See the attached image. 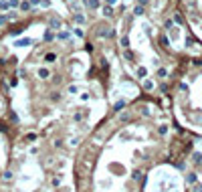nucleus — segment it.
Masks as SVG:
<instances>
[{"mask_svg": "<svg viewBox=\"0 0 202 192\" xmlns=\"http://www.w3.org/2000/svg\"><path fill=\"white\" fill-rule=\"evenodd\" d=\"M73 20H75V24H79V27H81V24H85V20H87V18H85V14H83V12H77Z\"/></svg>", "mask_w": 202, "mask_h": 192, "instance_id": "obj_1", "label": "nucleus"}, {"mask_svg": "<svg viewBox=\"0 0 202 192\" xmlns=\"http://www.w3.org/2000/svg\"><path fill=\"white\" fill-rule=\"evenodd\" d=\"M59 27H61V18H51L49 20V28H51V30H57Z\"/></svg>", "mask_w": 202, "mask_h": 192, "instance_id": "obj_2", "label": "nucleus"}, {"mask_svg": "<svg viewBox=\"0 0 202 192\" xmlns=\"http://www.w3.org/2000/svg\"><path fill=\"white\" fill-rule=\"evenodd\" d=\"M18 8L20 10H22V12H28V10H30V2H28V0H20V4H18Z\"/></svg>", "mask_w": 202, "mask_h": 192, "instance_id": "obj_3", "label": "nucleus"}, {"mask_svg": "<svg viewBox=\"0 0 202 192\" xmlns=\"http://www.w3.org/2000/svg\"><path fill=\"white\" fill-rule=\"evenodd\" d=\"M87 2V6L91 8V10H97V8L101 6V0H85Z\"/></svg>", "mask_w": 202, "mask_h": 192, "instance_id": "obj_4", "label": "nucleus"}, {"mask_svg": "<svg viewBox=\"0 0 202 192\" xmlns=\"http://www.w3.org/2000/svg\"><path fill=\"white\" fill-rule=\"evenodd\" d=\"M43 39L47 40V43H51V40H55V39H57V34H55V30H51V28H49L47 33H45V37H43Z\"/></svg>", "mask_w": 202, "mask_h": 192, "instance_id": "obj_5", "label": "nucleus"}, {"mask_svg": "<svg viewBox=\"0 0 202 192\" xmlns=\"http://www.w3.org/2000/svg\"><path fill=\"white\" fill-rule=\"evenodd\" d=\"M57 39L59 40H69L71 39V33H69V30H61V33H57Z\"/></svg>", "mask_w": 202, "mask_h": 192, "instance_id": "obj_6", "label": "nucleus"}, {"mask_svg": "<svg viewBox=\"0 0 202 192\" xmlns=\"http://www.w3.org/2000/svg\"><path fill=\"white\" fill-rule=\"evenodd\" d=\"M39 77L40 79H49V77H51V71H49L47 67H43V69H39Z\"/></svg>", "mask_w": 202, "mask_h": 192, "instance_id": "obj_7", "label": "nucleus"}, {"mask_svg": "<svg viewBox=\"0 0 202 192\" xmlns=\"http://www.w3.org/2000/svg\"><path fill=\"white\" fill-rule=\"evenodd\" d=\"M8 10H10L8 0H0V12H8Z\"/></svg>", "mask_w": 202, "mask_h": 192, "instance_id": "obj_8", "label": "nucleus"}, {"mask_svg": "<svg viewBox=\"0 0 202 192\" xmlns=\"http://www.w3.org/2000/svg\"><path fill=\"white\" fill-rule=\"evenodd\" d=\"M6 16H8V20H16V18H18V12H16V8H10Z\"/></svg>", "mask_w": 202, "mask_h": 192, "instance_id": "obj_9", "label": "nucleus"}, {"mask_svg": "<svg viewBox=\"0 0 202 192\" xmlns=\"http://www.w3.org/2000/svg\"><path fill=\"white\" fill-rule=\"evenodd\" d=\"M111 14H113V6H109V4H105V6H103V16H111Z\"/></svg>", "mask_w": 202, "mask_h": 192, "instance_id": "obj_10", "label": "nucleus"}, {"mask_svg": "<svg viewBox=\"0 0 202 192\" xmlns=\"http://www.w3.org/2000/svg\"><path fill=\"white\" fill-rule=\"evenodd\" d=\"M135 73H137V77H140V79H144V77L148 75V69H146V67H137V71H135Z\"/></svg>", "mask_w": 202, "mask_h": 192, "instance_id": "obj_11", "label": "nucleus"}, {"mask_svg": "<svg viewBox=\"0 0 202 192\" xmlns=\"http://www.w3.org/2000/svg\"><path fill=\"white\" fill-rule=\"evenodd\" d=\"M144 89H146V91H152V89H154V81L146 79V81H144Z\"/></svg>", "mask_w": 202, "mask_h": 192, "instance_id": "obj_12", "label": "nucleus"}, {"mask_svg": "<svg viewBox=\"0 0 202 192\" xmlns=\"http://www.w3.org/2000/svg\"><path fill=\"white\" fill-rule=\"evenodd\" d=\"M144 12H146V10H144V6H141V4H137V6L134 8V14H135V16H141Z\"/></svg>", "mask_w": 202, "mask_h": 192, "instance_id": "obj_13", "label": "nucleus"}, {"mask_svg": "<svg viewBox=\"0 0 202 192\" xmlns=\"http://www.w3.org/2000/svg\"><path fill=\"white\" fill-rule=\"evenodd\" d=\"M30 45V40L28 39H20V40H16V46H28Z\"/></svg>", "mask_w": 202, "mask_h": 192, "instance_id": "obj_14", "label": "nucleus"}, {"mask_svg": "<svg viewBox=\"0 0 202 192\" xmlns=\"http://www.w3.org/2000/svg\"><path fill=\"white\" fill-rule=\"evenodd\" d=\"M45 61H47V63H53V61H57V55H55V53L45 55Z\"/></svg>", "mask_w": 202, "mask_h": 192, "instance_id": "obj_15", "label": "nucleus"}, {"mask_svg": "<svg viewBox=\"0 0 202 192\" xmlns=\"http://www.w3.org/2000/svg\"><path fill=\"white\" fill-rule=\"evenodd\" d=\"M107 33H109V28H107V27H101L99 30H97V34H99V37H107Z\"/></svg>", "mask_w": 202, "mask_h": 192, "instance_id": "obj_16", "label": "nucleus"}, {"mask_svg": "<svg viewBox=\"0 0 202 192\" xmlns=\"http://www.w3.org/2000/svg\"><path fill=\"white\" fill-rule=\"evenodd\" d=\"M2 180H6V182H10V180H12V172H10V170H6V172L2 174Z\"/></svg>", "mask_w": 202, "mask_h": 192, "instance_id": "obj_17", "label": "nucleus"}, {"mask_svg": "<svg viewBox=\"0 0 202 192\" xmlns=\"http://www.w3.org/2000/svg\"><path fill=\"white\" fill-rule=\"evenodd\" d=\"M73 34H75V37H79V39H83V34H85V33H83V28H81V27H77L73 30Z\"/></svg>", "mask_w": 202, "mask_h": 192, "instance_id": "obj_18", "label": "nucleus"}, {"mask_svg": "<svg viewBox=\"0 0 202 192\" xmlns=\"http://www.w3.org/2000/svg\"><path fill=\"white\" fill-rule=\"evenodd\" d=\"M174 24H182V22H184V18H182V14H174Z\"/></svg>", "mask_w": 202, "mask_h": 192, "instance_id": "obj_19", "label": "nucleus"}, {"mask_svg": "<svg viewBox=\"0 0 202 192\" xmlns=\"http://www.w3.org/2000/svg\"><path fill=\"white\" fill-rule=\"evenodd\" d=\"M131 178H134L135 182H137V180L141 178V170H134V172H131Z\"/></svg>", "mask_w": 202, "mask_h": 192, "instance_id": "obj_20", "label": "nucleus"}, {"mask_svg": "<svg viewBox=\"0 0 202 192\" xmlns=\"http://www.w3.org/2000/svg\"><path fill=\"white\" fill-rule=\"evenodd\" d=\"M119 43H121V46H123V49H128V46H129V39H128V37H121Z\"/></svg>", "mask_w": 202, "mask_h": 192, "instance_id": "obj_21", "label": "nucleus"}, {"mask_svg": "<svg viewBox=\"0 0 202 192\" xmlns=\"http://www.w3.org/2000/svg\"><path fill=\"white\" fill-rule=\"evenodd\" d=\"M6 22H8V16H6L4 12H2V14H0V27H4Z\"/></svg>", "mask_w": 202, "mask_h": 192, "instance_id": "obj_22", "label": "nucleus"}, {"mask_svg": "<svg viewBox=\"0 0 202 192\" xmlns=\"http://www.w3.org/2000/svg\"><path fill=\"white\" fill-rule=\"evenodd\" d=\"M8 4H10V8H18L20 0H8Z\"/></svg>", "mask_w": 202, "mask_h": 192, "instance_id": "obj_23", "label": "nucleus"}, {"mask_svg": "<svg viewBox=\"0 0 202 192\" xmlns=\"http://www.w3.org/2000/svg\"><path fill=\"white\" fill-rule=\"evenodd\" d=\"M40 6L43 8H51V0H40Z\"/></svg>", "mask_w": 202, "mask_h": 192, "instance_id": "obj_24", "label": "nucleus"}, {"mask_svg": "<svg viewBox=\"0 0 202 192\" xmlns=\"http://www.w3.org/2000/svg\"><path fill=\"white\" fill-rule=\"evenodd\" d=\"M164 27H166V28H172V27H174V20H172V18H168L166 22H164Z\"/></svg>", "mask_w": 202, "mask_h": 192, "instance_id": "obj_25", "label": "nucleus"}, {"mask_svg": "<svg viewBox=\"0 0 202 192\" xmlns=\"http://www.w3.org/2000/svg\"><path fill=\"white\" fill-rule=\"evenodd\" d=\"M160 43H162L164 46H168V45H170V40H168V37H166V34H164V37L160 39Z\"/></svg>", "mask_w": 202, "mask_h": 192, "instance_id": "obj_26", "label": "nucleus"}, {"mask_svg": "<svg viewBox=\"0 0 202 192\" xmlns=\"http://www.w3.org/2000/svg\"><path fill=\"white\" fill-rule=\"evenodd\" d=\"M158 132H160L162 136H166V133H168V126H160V130H158Z\"/></svg>", "mask_w": 202, "mask_h": 192, "instance_id": "obj_27", "label": "nucleus"}, {"mask_svg": "<svg viewBox=\"0 0 202 192\" xmlns=\"http://www.w3.org/2000/svg\"><path fill=\"white\" fill-rule=\"evenodd\" d=\"M192 160H194V162H200V160H202V154H198V152L192 154Z\"/></svg>", "mask_w": 202, "mask_h": 192, "instance_id": "obj_28", "label": "nucleus"}, {"mask_svg": "<svg viewBox=\"0 0 202 192\" xmlns=\"http://www.w3.org/2000/svg\"><path fill=\"white\" fill-rule=\"evenodd\" d=\"M188 182L190 184H196V174H188Z\"/></svg>", "mask_w": 202, "mask_h": 192, "instance_id": "obj_29", "label": "nucleus"}, {"mask_svg": "<svg viewBox=\"0 0 202 192\" xmlns=\"http://www.w3.org/2000/svg\"><path fill=\"white\" fill-rule=\"evenodd\" d=\"M166 75H168L166 69H158V77H166Z\"/></svg>", "mask_w": 202, "mask_h": 192, "instance_id": "obj_30", "label": "nucleus"}, {"mask_svg": "<svg viewBox=\"0 0 202 192\" xmlns=\"http://www.w3.org/2000/svg\"><path fill=\"white\" fill-rule=\"evenodd\" d=\"M119 119H121V121H128V119H129V113H121Z\"/></svg>", "mask_w": 202, "mask_h": 192, "instance_id": "obj_31", "label": "nucleus"}, {"mask_svg": "<svg viewBox=\"0 0 202 192\" xmlns=\"http://www.w3.org/2000/svg\"><path fill=\"white\" fill-rule=\"evenodd\" d=\"M30 2V6H40V0H28Z\"/></svg>", "mask_w": 202, "mask_h": 192, "instance_id": "obj_32", "label": "nucleus"}, {"mask_svg": "<svg viewBox=\"0 0 202 192\" xmlns=\"http://www.w3.org/2000/svg\"><path fill=\"white\" fill-rule=\"evenodd\" d=\"M123 57H125V59H128V61H131V57H134V55L129 53V51H125V53H123Z\"/></svg>", "mask_w": 202, "mask_h": 192, "instance_id": "obj_33", "label": "nucleus"}, {"mask_svg": "<svg viewBox=\"0 0 202 192\" xmlns=\"http://www.w3.org/2000/svg\"><path fill=\"white\" fill-rule=\"evenodd\" d=\"M105 4H109V6H115V4H117V0H105Z\"/></svg>", "mask_w": 202, "mask_h": 192, "instance_id": "obj_34", "label": "nucleus"}, {"mask_svg": "<svg viewBox=\"0 0 202 192\" xmlns=\"http://www.w3.org/2000/svg\"><path fill=\"white\" fill-rule=\"evenodd\" d=\"M81 99H83V101H89V93H81Z\"/></svg>", "mask_w": 202, "mask_h": 192, "instance_id": "obj_35", "label": "nucleus"}, {"mask_svg": "<svg viewBox=\"0 0 202 192\" xmlns=\"http://www.w3.org/2000/svg\"><path fill=\"white\" fill-rule=\"evenodd\" d=\"M51 97H53V101H59V99H61V95H59V93H53Z\"/></svg>", "mask_w": 202, "mask_h": 192, "instance_id": "obj_36", "label": "nucleus"}, {"mask_svg": "<svg viewBox=\"0 0 202 192\" xmlns=\"http://www.w3.org/2000/svg\"><path fill=\"white\" fill-rule=\"evenodd\" d=\"M137 2H140V4H141V6H146V4H148V2H150V0H137Z\"/></svg>", "mask_w": 202, "mask_h": 192, "instance_id": "obj_37", "label": "nucleus"}, {"mask_svg": "<svg viewBox=\"0 0 202 192\" xmlns=\"http://www.w3.org/2000/svg\"><path fill=\"white\" fill-rule=\"evenodd\" d=\"M194 190H196V192H202V186H200V184H198V186H194Z\"/></svg>", "mask_w": 202, "mask_h": 192, "instance_id": "obj_38", "label": "nucleus"}, {"mask_svg": "<svg viewBox=\"0 0 202 192\" xmlns=\"http://www.w3.org/2000/svg\"><path fill=\"white\" fill-rule=\"evenodd\" d=\"M65 2H73V0H65Z\"/></svg>", "mask_w": 202, "mask_h": 192, "instance_id": "obj_39", "label": "nucleus"}]
</instances>
